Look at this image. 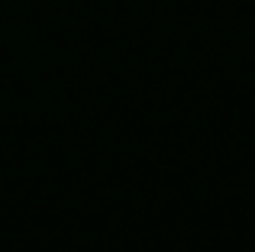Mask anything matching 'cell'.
Masks as SVG:
<instances>
[]
</instances>
